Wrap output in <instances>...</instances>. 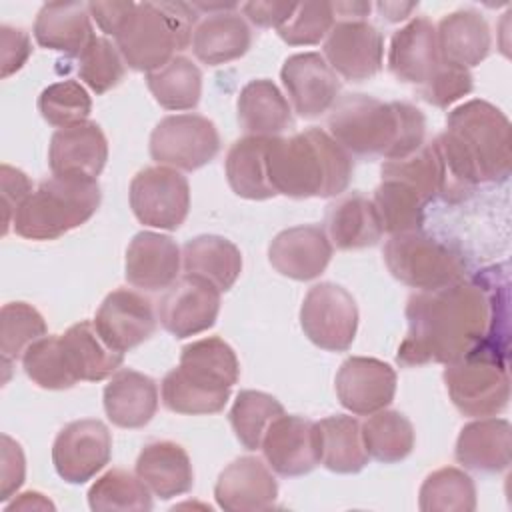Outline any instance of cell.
I'll return each instance as SVG.
<instances>
[{"label": "cell", "instance_id": "obj_1", "mask_svg": "<svg viewBox=\"0 0 512 512\" xmlns=\"http://www.w3.org/2000/svg\"><path fill=\"white\" fill-rule=\"evenodd\" d=\"M502 306L506 294L498 298L488 284L472 280L418 290L406 304L408 334L398 348V364H450L474 352L494 356L498 322L506 324V316L498 314Z\"/></svg>", "mask_w": 512, "mask_h": 512}, {"label": "cell", "instance_id": "obj_2", "mask_svg": "<svg viewBox=\"0 0 512 512\" xmlns=\"http://www.w3.org/2000/svg\"><path fill=\"white\" fill-rule=\"evenodd\" d=\"M434 146L444 164V198L456 202L476 184L506 180L512 168L510 120L494 104L474 98L456 106Z\"/></svg>", "mask_w": 512, "mask_h": 512}, {"label": "cell", "instance_id": "obj_3", "mask_svg": "<svg viewBox=\"0 0 512 512\" xmlns=\"http://www.w3.org/2000/svg\"><path fill=\"white\" fill-rule=\"evenodd\" d=\"M328 134L350 156L394 160L424 144L426 118L408 102L348 94L330 108Z\"/></svg>", "mask_w": 512, "mask_h": 512}, {"label": "cell", "instance_id": "obj_4", "mask_svg": "<svg viewBox=\"0 0 512 512\" xmlns=\"http://www.w3.org/2000/svg\"><path fill=\"white\" fill-rule=\"evenodd\" d=\"M352 156L322 128L272 136L268 176L276 194L290 198L340 196L352 180Z\"/></svg>", "mask_w": 512, "mask_h": 512}, {"label": "cell", "instance_id": "obj_5", "mask_svg": "<svg viewBox=\"0 0 512 512\" xmlns=\"http://www.w3.org/2000/svg\"><path fill=\"white\" fill-rule=\"evenodd\" d=\"M194 26V4L138 2L116 34V46L132 70L150 74L192 44Z\"/></svg>", "mask_w": 512, "mask_h": 512}, {"label": "cell", "instance_id": "obj_6", "mask_svg": "<svg viewBox=\"0 0 512 512\" xmlns=\"http://www.w3.org/2000/svg\"><path fill=\"white\" fill-rule=\"evenodd\" d=\"M100 200L98 180L52 174L20 204L12 228L26 240H56L88 222Z\"/></svg>", "mask_w": 512, "mask_h": 512}, {"label": "cell", "instance_id": "obj_7", "mask_svg": "<svg viewBox=\"0 0 512 512\" xmlns=\"http://www.w3.org/2000/svg\"><path fill=\"white\" fill-rule=\"evenodd\" d=\"M382 254L390 274L416 290H436L464 280L462 256L420 230L390 236Z\"/></svg>", "mask_w": 512, "mask_h": 512}, {"label": "cell", "instance_id": "obj_8", "mask_svg": "<svg viewBox=\"0 0 512 512\" xmlns=\"http://www.w3.org/2000/svg\"><path fill=\"white\" fill-rule=\"evenodd\" d=\"M442 378L452 404L464 416H496L508 406L510 378L506 362L492 354L474 352L450 362Z\"/></svg>", "mask_w": 512, "mask_h": 512}, {"label": "cell", "instance_id": "obj_9", "mask_svg": "<svg viewBox=\"0 0 512 512\" xmlns=\"http://www.w3.org/2000/svg\"><path fill=\"white\" fill-rule=\"evenodd\" d=\"M220 150L216 124L200 114L162 118L150 134V156L158 166L192 172L206 166Z\"/></svg>", "mask_w": 512, "mask_h": 512}, {"label": "cell", "instance_id": "obj_10", "mask_svg": "<svg viewBox=\"0 0 512 512\" xmlns=\"http://www.w3.org/2000/svg\"><path fill=\"white\" fill-rule=\"evenodd\" d=\"M300 326L318 348L344 352L352 346L358 330L356 300L340 284H314L300 306Z\"/></svg>", "mask_w": 512, "mask_h": 512}, {"label": "cell", "instance_id": "obj_11", "mask_svg": "<svg viewBox=\"0 0 512 512\" xmlns=\"http://www.w3.org/2000/svg\"><path fill=\"white\" fill-rule=\"evenodd\" d=\"M130 208L140 224L176 230L190 210V186L180 170L148 166L130 182Z\"/></svg>", "mask_w": 512, "mask_h": 512}, {"label": "cell", "instance_id": "obj_12", "mask_svg": "<svg viewBox=\"0 0 512 512\" xmlns=\"http://www.w3.org/2000/svg\"><path fill=\"white\" fill-rule=\"evenodd\" d=\"M112 456V436L104 422L94 418L66 424L54 438L52 464L68 484L92 480Z\"/></svg>", "mask_w": 512, "mask_h": 512}, {"label": "cell", "instance_id": "obj_13", "mask_svg": "<svg viewBox=\"0 0 512 512\" xmlns=\"http://www.w3.org/2000/svg\"><path fill=\"white\" fill-rule=\"evenodd\" d=\"M322 56L346 80L362 82L382 68L384 40L368 20H336L324 38Z\"/></svg>", "mask_w": 512, "mask_h": 512}, {"label": "cell", "instance_id": "obj_14", "mask_svg": "<svg viewBox=\"0 0 512 512\" xmlns=\"http://www.w3.org/2000/svg\"><path fill=\"white\" fill-rule=\"evenodd\" d=\"M220 312V290L192 274L180 276L158 302V320L176 338L196 336L214 326Z\"/></svg>", "mask_w": 512, "mask_h": 512}, {"label": "cell", "instance_id": "obj_15", "mask_svg": "<svg viewBox=\"0 0 512 512\" xmlns=\"http://www.w3.org/2000/svg\"><path fill=\"white\" fill-rule=\"evenodd\" d=\"M280 80L292 110L302 118H318L338 100V74L318 52L288 56L282 64Z\"/></svg>", "mask_w": 512, "mask_h": 512}, {"label": "cell", "instance_id": "obj_16", "mask_svg": "<svg viewBox=\"0 0 512 512\" xmlns=\"http://www.w3.org/2000/svg\"><path fill=\"white\" fill-rule=\"evenodd\" d=\"M336 396L340 404L358 416L384 410L396 394V370L368 356H350L336 374Z\"/></svg>", "mask_w": 512, "mask_h": 512}, {"label": "cell", "instance_id": "obj_17", "mask_svg": "<svg viewBox=\"0 0 512 512\" xmlns=\"http://www.w3.org/2000/svg\"><path fill=\"white\" fill-rule=\"evenodd\" d=\"M272 472L292 478L312 472L320 464L316 422L304 416H278L260 444Z\"/></svg>", "mask_w": 512, "mask_h": 512}, {"label": "cell", "instance_id": "obj_18", "mask_svg": "<svg viewBox=\"0 0 512 512\" xmlns=\"http://www.w3.org/2000/svg\"><path fill=\"white\" fill-rule=\"evenodd\" d=\"M94 326L106 344L124 354L154 334L156 314L144 294L130 288H116L96 310Z\"/></svg>", "mask_w": 512, "mask_h": 512}, {"label": "cell", "instance_id": "obj_19", "mask_svg": "<svg viewBox=\"0 0 512 512\" xmlns=\"http://www.w3.org/2000/svg\"><path fill=\"white\" fill-rule=\"evenodd\" d=\"M174 372L190 386L230 400V388L240 378V362L228 342L218 336L194 340L182 348Z\"/></svg>", "mask_w": 512, "mask_h": 512}, {"label": "cell", "instance_id": "obj_20", "mask_svg": "<svg viewBox=\"0 0 512 512\" xmlns=\"http://www.w3.org/2000/svg\"><path fill=\"white\" fill-rule=\"evenodd\" d=\"M214 498L226 512H258L276 504L278 482L272 468L256 456H240L218 476Z\"/></svg>", "mask_w": 512, "mask_h": 512}, {"label": "cell", "instance_id": "obj_21", "mask_svg": "<svg viewBox=\"0 0 512 512\" xmlns=\"http://www.w3.org/2000/svg\"><path fill=\"white\" fill-rule=\"evenodd\" d=\"M108 160V140L96 122L58 128L50 138L48 164L54 176L96 180Z\"/></svg>", "mask_w": 512, "mask_h": 512}, {"label": "cell", "instance_id": "obj_22", "mask_svg": "<svg viewBox=\"0 0 512 512\" xmlns=\"http://www.w3.org/2000/svg\"><path fill=\"white\" fill-rule=\"evenodd\" d=\"M332 248L322 226H292L274 236L268 246V260L278 274L306 282L326 270Z\"/></svg>", "mask_w": 512, "mask_h": 512}, {"label": "cell", "instance_id": "obj_23", "mask_svg": "<svg viewBox=\"0 0 512 512\" xmlns=\"http://www.w3.org/2000/svg\"><path fill=\"white\" fill-rule=\"evenodd\" d=\"M182 252L178 244L160 232H138L128 248L124 276L128 284L146 292L170 288L180 276Z\"/></svg>", "mask_w": 512, "mask_h": 512}, {"label": "cell", "instance_id": "obj_24", "mask_svg": "<svg viewBox=\"0 0 512 512\" xmlns=\"http://www.w3.org/2000/svg\"><path fill=\"white\" fill-rule=\"evenodd\" d=\"M440 62L436 26L428 18H412L392 34L388 70L400 82L422 86Z\"/></svg>", "mask_w": 512, "mask_h": 512}, {"label": "cell", "instance_id": "obj_25", "mask_svg": "<svg viewBox=\"0 0 512 512\" xmlns=\"http://www.w3.org/2000/svg\"><path fill=\"white\" fill-rule=\"evenodd\" d=\"M456 460L474 472L494 474L510 466L512 426L504 418L486 416L466 424L456 440Z\"/></svg>", "mask_w": 512, "mask_h": 512}, {"label": "cell", "instance_id": "obj_26", "mask_svg": "<svg viewBox=\"0 0 512 512\" xmlns=\"http://www.w3.org/2000/svg\"><path fill=\"white\" fill-rule=\"evenodd\" d=\"M158 410L156 382L132 368L116 370L104 386V412L120 428H142Z\"/></svg>", "mask_w": 512, "mask_h": 512}, {"label": "cell", "instance_id": "obj_27", "mask_svg": "<svg viewBox=\"0 0 512 512\" xmlns=\"http://www.w3.org/2000/svg\"><path fill=\"white\" fill-rule=\"evenodd\" d=\"M136 474L148 490L170 500L190 492L194 484V470L188 452L172 440H156L142 448L136 460Z\"/></svg>", "mask_w": 512, "mask_h": 512}, {"label": "cell", "instance_id": "obj_28", "mask_svg": "<svg viewBox=\"0 0 512 512\" xmlns=\"http://www.w3.org/2000/svg\"><path fill=\"white\" fill-rule=\"evenodd\" d=\"M94 36L88 2H50L38 10L34 38L42 48L78 56Z\"/></svg>", "mask_w": 512, "mask_h": 512}, {"label": "cell", "instance_id": "obj_29", "mask_svg": "<svg viewBox=\"0 0 512 512\" xmlns=\"http://www.w3.org/2000/svg\"><path fill=\"white\" fill-rule=\"evenodd\" d=\"M250 44L252 32L246 20L236 12L224 10L206 14L196 22L190 46L200 62L220 66L244 56Z\"/></svg>", "mask_w": 512, "mask_h": 512}, {"label": "cell", "instance_id": "obj_30", "mask_svg": "<svg viewBox=\"0 0 512 512\" xmlns=\"http://www.w3.org/2000/svg\"><path fill=\"white\" fill-rule=\"evenodd\" d=\"M324 232L338 250H358L378 244L384 230L374 202L362 194H348L326 210Z\"/></svg>", "mask_w": 512, "mask_h": 512}, {"label": "cell", "instance_id": "obj_31", "mask_svg": "<svg viewBox=\"0 0 512 512\" xmlns=\"http://www.w3.org/2000/svg\"><path fill=\"white\" fill-rule=\"evenodd\" d=\"M440 60L472 68L480 64L492 46L490 26L476 10H456L446 14L436 28Z\"/></svg>", "mask_w": 512, "mask_h": 512}, {"label": "cell", "instance_id": "obj_32", "mask_svg": "<svg viewBox=\"0 0 512 512\" xmlns=\"http://www.w3.org/2000/svg\"><path fill=\"white\" fill-rule=\"evenodd\" d=\"M238 124L246 136H280L292 126V106L280 88L266 78L248 82L236 102Z\"/></svg>", "mask_w": 512, "mask_h": 512}, {"label": "cell", "instance_id": "obj_33", "mask_svg": "<svg viewBox=\"0 0 512 512\" xmlns=\"http://www.w3.org/2000/svg\"><path fill=\"white\" fill-rule=\"evenodd\" d=\"M60 342L68 368L78 382L106 380L124 362V354L106 344L94 322L88 320L70 326L60 334Z\"/></svg>", "mask_w": 512, "mask_h": 512}, {"label": "cell", "instance_id": "obj_34", "mask_svg": "<svg viewBox=\"0 0 512 512\" xmlns=\"http://www.w3.org/2000/svg\"><path fill=\"white\" fill-rule=\"evenodd\" d=\"M182 266L184 274L200 276L220 292H226L242 272V254L228 238L202 234L182 246Z\"/></svg>", "mask_w": 512, "mask_h": 512}, {"label": "cell", "instance_id": "obj_35", "mask_svg": "<svg viewBox=\"0 0 512 512\" xmlns=\"http://www.w3.org/2000/svg\"><path fill=\"white\" fill-rule=\"evenodd\" d=\"M268 144L264 136H244L226 154V180L234 194L246 200H268L276 192L268 176Z\"/></svg>", "mask_w": 512, "mask_h": 512}, {"label": "cell", "instance_id": "obj_36", "mask_svg": "<svg viewBox=\"0 0 512 512\" xmlns=\"http://www.w3.org/2000/svg\"><path fill=\"white\" fill-rule=\"evenodd\" d=\"M320 464L336 474H356L368 464L362 424L354 416L336 414L316 422Z\"/></svg>", "mask_w": 512, "mask_h": 512}, {"label": "cell", "instance_id": "obj_37", "mask_svg": "<svg viewBox=\"0 0 512 512\" xmlns=\"http://www.w3.org/2000/svg\"><path fill=\"white\" fill-rule=\"evenodd\" d=\"M146 84L166 110H192L202 96V72L186 56H174L162 68L146 74Z\"/></svg>", "mask_w": 512, "mask_h": 512}, {"label": "cell", "instance_id": "obj_38", "mask_svg": "<svg viewBox=\"0 0 512 512\" xmlns=\"http://www.w3.org/2000/svg\"><path fill=\"white\" fill-rule=\"evenodd\" d=\"M374 208L378 212L382 230L390 236L416 232L424 224L426 200L406 182L382 178L374 190Z\"/></svg>", "mask_w": 512, "mask_h": 512}, {"label": "cell", "instance_id": "obj_39", "mask_svg": "<svg viewBox=\"0 0 512 512\" xmlns=\"http://www.w3.org/2000/svg\"><path fill=\"white\" fill-rule=\"evenodd\" d=\"M362 438L370 458L394 464L404 460L414 448V426L398 410H378L362 424Z\"/></svg>", "mask_w": 512, "mask_h": 512}, {"label": "cell", "instance_id": "obj_40", "mask_svg": "<svg viewBox=\"0 0 512 512\" xmlns=\"http://www.w3.org/2000/svg\"><path fill=\"white\" fill-rule=\"evenodd\" d=\"M382 178H394L412 186L426 202H432L436 196H444L446 192V176L442 158L434 146L422 144L418 150L404 158L384 160L380 168Z\"/></svg>", "mask_w": 512, "mask_h": 512}, {"label": "cell", "instance_id": "obj_41", "mask_svg": "<svg viewBox=\"0 0 512 512\" xmlns=\"http://www.w3.org/2000/svg\"><path fill=\"white\" fill-rule=\"evenodd\" d=\"M418 508L422 512H472L476 508L474 480L460 468H438L422 482Z\"/></svg>", "mask_w": 512, "mask_h": 512}, {"label": "cell", "instance_id": "obj_42", "mask_svg": "<svg viewBox=\"0 0 512 512\" xmlns=\"http://www.w3.org/2000/svg\"><path fill=\"white\" fill-rule=\"evenodd\" d=\"M284 414V406L266 392L242 390L238 392L228 420L238 442L246 450H258L268 426Z\"/></svg>", "mask_w": 512, "mask_h": 512}, {"label": "cell", "instance_id": "obj_43", "mask_svg": "<svg viewBox=\"0 0 512 512\" xmlns=\"http://www.w3.org/2000/svg\"><path fill=\"white\" fill-rule=\"evenodd\" d=\"M88 506L94 512L108 510H138L146 512L152 508V496L148 486L138 478L120 468H112L102 474L88 490Z\"/></svg>", "mask_w": 512, "mask_h": 512}, {"label": "cell", "instance_id": "obj_44", "mask_svg": "<svg viewBox=\"0 0 512 512\" xmlns=\"http://www.w3.org/2000/svg\"><path fill=\"white\" fill-rule=\"evenodd\" d=\"M46 322L42 314L26 302H8L0 310V354L2 364L8 366L22 358L30 344L46 336Z\"/></svg>", "mask_w": 512, "mask_h": 512}, {"label": "cell", "instance_id": "obj_45", "mask_svg": "<svg viewBox=\"0 0 512 512\" xmlns=\"http://www.w3.org/2000/svg\"><path fill=\"white\" fill-rule=\"evenodd\" d=\"M22 366L26 376L44 390H68L78 380L68 368L60 334L42 336L22 356Z\"/></svg>", "mask_w": 512, "mask_h": 512}, {"label": "cell", "instance_id": "obj_46", "mask_svg": "<svg viewBox=\"0 0 512 512\" xmlns=\"http://www.w3.org/2000/svg\"><path fill=\"white\" fill-rule=\"evenodd\" d=\"M124 58L106 36H94L78 54V76L94 94L116 88L126 72Z\"/></svg>", "mask_w": 512, "mask_h": 512}, {"label": "cell", "instance_id": "obj_47", "mask_svg": "<svg viewBox=\"0 0 512 512\" xmlns=\"http://www.w3.org/2000/svg\"><path fill=\"white\" fill-rule=\"evenodd\" d=\"M38 110L48 124L68 128L88 120L92 112V98L80 82L60 80L40 92Z\"/></svg>", "mask_w": 512, "mask_h": 512}, {"label": "cell", "instance_id": "obj_48", "mask_svg": "<svg viewBox=\"0 0 512 512\" xmlns=\"http://www.w3.org/2000/svg\"><path fill=\"white\" fill-rule=\"evenodd\" d=\"M334 22L332 2H302L278 28V36L290 46H310L322 42Z\"/></svg>", "mask_w": 512, "mask_h": 512}, {"label": "cell", "instance_id": "obj_49", "mask_svg": "<svg viewBox=\"0 0 512 512\" xmlns=\"http://www.w3.org/2000/svg\"><path fill=\"white\" fill-rule=\"evenodd\" d=\"M472 74L468 68L440 62L434 74L420 86L422 98L438 108H446L472 92Z\"/></svg>", "mask_w": 512, "mask_h": 512}, {"label": "cell", "instance_id": "obj_50", "mask_svg": "<svg viewBox=\"0 0 512 512\" xmlns=\"http://www.w3.org/2000/svg\"><path fill=\"white\" fill-rule=\"evenodd\" d=\"M26 476V458L22 452V446L10 438L8 434H2V464H0V500H10L18 488L24 484Z\"/></svg>", "mask_w": 512, "mask_h": 512}, {"label": "cell", "instance_id": "obj_51", "mask_svg": "<svg viewBox=\"0 0 512 512\" xmlns=\"http://www.w3.org/2000/svg\"><path fill=\"white\" fill-rule=\"evenodd\" d=\"M32 42L26 30L14 26H0V66L2 78L16 74L30 58Z\"/></svg>", "mask_w": 512, "mask_h": 512}, {"label": "cell", "instance_id": "obj_52", "mask_svg": "<svg viewBox=\"0 0 512 512\" xmlns=\"http://www.w3.org/2000/svg\"><path fill=\"white\" fill-rule=\"evenodd\" d=\"M0 180H2V212H4V234H8L14 214L20 208V204L26 200V196L34 190L30 178L10 166V164H2L0 166Z\"/></svg>", "mask_w": 512, "mask_h": 512}, {"label": "cell", "instance_id": "obj_53", "mask_svg": "<svg viewBox=\"0 0 512 512\" xmlns=\"http://www.w3.org/2000/svg\"><path fill=\"white\" fill-rule=\"evenodd\" d=\"M296 10V2H246L242 4V14L260 28H280Z\"/></svg>", "mask_w": 512, "mask_h": 512}, {"label": "cell", "instance_id": "obj_54", "mask_svg": "<svg viewBox=\"0 0 512 512\" xmlns=\"http://www.w3.org/2000/svg\"><path fill=\"white\" fill-rule=\"evenodd\" d=\"M90 8V16L92 20H96L98 28L104 34H112L116 38V34L122 30V26L126 24V20L130 18V14L136 8V2H88Z\"/></svg>", "mask_w": 512, "mask_h": 512}, {"label": "cell", "instance_id": "obj_55", "mask_svg": "<svg viewBox=\"0 0 512 512\" xmlns=\"http://www.w3.org/2000/svg\"><path fill=\"white\" fill-rule=\"evenodd\" d=\"M14 510H54V504L40 492H22L6 504V512Z\"/></svg>", "mask_w": 512, "mask_h": 512}, {"label": "cell", "instance_id": "obj_56", "mask_svg": "<svg viewBox=\"0 0 512 512\" xmlns=\"http://www.w3.org/2000/svg\"><path fill=\"white\" fill-rule=\"evenodd\" d=\"M418 4L410 2V4H398V2H378L376 8L382 14V18L390 20V22H398V20H406L410 16V12L416 8Z\"/></svg>", "mask_w": 512, "mask_h": 512}]
</instances>
